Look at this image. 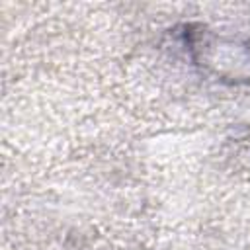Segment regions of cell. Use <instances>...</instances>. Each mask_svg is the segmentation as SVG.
Returning <instances> with one entry per match:
<instances>
[{"instance_id":"obj_1","label":"cell","mask_w":250,"mask_h":250,"mask_svg":"<svg viewBox=\"0 0 250 250\" xmlns=\"http://www.w3.org/2000/svg\"><path fill=\"white\" fill-rule=\"evenodd\" d=\"M189 47L195 62L219 78L236 82L250 76V45L244 41L201 29L193 31Z\"/></svg>"}]
</instances>
